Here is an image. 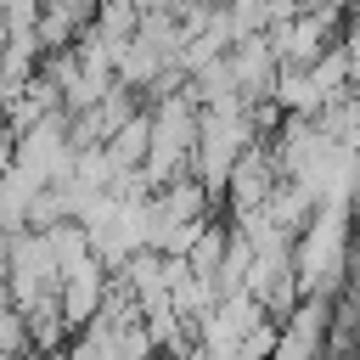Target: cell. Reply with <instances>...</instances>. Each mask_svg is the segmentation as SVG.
I'll use <instances>...</instances> for the list:
<instances>
[{
	"mask_svg": "<svg viewBox=\"0 0 360 360\" xmlns=\"http://www.w3.org/2000/svg\"><path fill=\"white\" fill-rule=\"evenodd\" d=\"M287 180V169L276 163V146L259 135V141H248L242 146V158H236V169H231V186H225V208H231V219H242V214H253V208H264L270 197H276V186Z\"/></svg>",
	"mask_w": 360,
	"mask_h": 360,
	"instance_id": "cell-1",
	"label": "cell"
},
{
	"mask_svg": "<svg viewBox=\"0 0 360 360\" xmlns=\"http://www.w3.org/2000/svg\"><path fill=\"white\" fill-rule=\"evenodd\" d=\"M332 309H338L332 292H304L298 309L281 321V343H276V354H281V360H315V354H326Z\"/></svg>",
	"mask_w": 360,
	"mask_h": 360,
	"instance_id": "cell-2",
	"label": "cell"
},
{
	"mask_svg": "<svg viewBox=\"0 0 360 360\" xmlns=\"http://www.w3.org/2000/svg\"><path fill=\"white\" fill-rule=\"evenodd\" d=\"M231 73H236V90L253 101V96H276V79H281V56L270 45V28L264 34H242L231 45Z\"/></svg>",
	"mask_w": 360,
	"mask_h": 360,
	"instance_id": "cell-3",
	"label": "cell"
},
{
	"mask_svg": "<svg viewBox=\"0 0 360 360\" xmlns=\"http://www.w3.org/2000/svg\"><path fill=\"white\" fill-rule=\"evenodd\" d=\"M107 152H112V163H118V169H141V163H146V152H152V107H146V112H135V118L107 141Z\"/></svg>",
	"mask_w": 360,
	"mask_h": 360,
	"instance_id": "cell-4",
	"label": "cell"
},
{
	"mask_svg": "<svg viewBox=\"0 0 360 360\" xmlns=\"http://www.w3.org/2000/svg\"><path fill=\"white\" fill-rule=\"evenodd\" d=\"M231 231H236V219H231V225L208 219V225L197 231V242L186 248V259H191L197 276H219V264H225V253H231Z\"/></svg>",
	"mask_w": 360,
	"mask_h": 360,
	"instance_id": "cell-5",
	"label": "cell"
},
{
	"mask_svg": "<svg viewBox=\"0 0 360 360\" xmlns=\"http://www.w3.org/2000/svg\"><path fill=\"white\" fill-rule=\"evenodd\" d=\"M326 354H360V298L338 292V309H332V338H326Z\"/></svg>",
	"mask_w": 360,
	"mask_h": 360,
	"instance_id": "cell-6",
	"label": "cell"
},
{
	"mask_svg": "<svg viewBox=\"0 0 360 360\" xmlns=\"http://www.w3.org/2000/svg\"><path fill=\"white\" fill-rule=\"evenodd\" d=\"M276 343H281V321L276 315H264L248 338H242V360H259V354H276Z\"/></svg>",
	"mask_w": 360,
	"mask_h": 360,
	"instance_id": "cell-7",
	"label": "cell"
}]
</instances>
